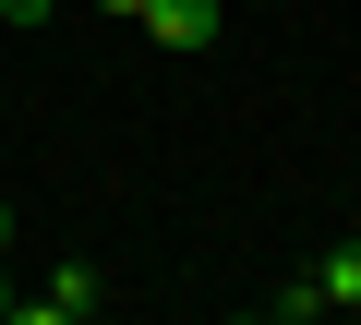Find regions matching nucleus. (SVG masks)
<instances>
[{"instance_id":"39448f33","label":"nucleus","mask_w":361,"mask_h":325,"mask_svg":"<svg viewBox=\"0 0 361 325\" xmlns=\"http://www.w3.org/2000/svg\"><path fill=\"white\" fill-rule=\"evenodd\" d=\"M13 301H25V289H13V277H0V325H13Z\"/></svg>"},{"instance_id":"423d86ee","label":"nucleus","mask_w":361,"mask_h":325,"mask_svg":"<svg viewBox=\"0 0 361 325\" xmlns=\"http://www.w3.org/2000/svg\"><path fill=\"white\" fill-rule=\"evenodd\" d=\"M97 13H121V25H133V13H145V0H97Z\"/></svg>"},{"instance_id":"f257e3e1","label":"nucleus","mask_w":361,"mask_h":325,"mask_svg":"<svg viewBox=\"0 0 361 325\" xmlns=\"http://www.w3.org/2000/svg\"><path fill=\"white\" fill-rule=\"evenodd\" d=\"M265 313H277V325H313V313H361V229H337V241H325V253H313V265H301V277H289Z\"/></svg>"},{"instance_id":"7ed1b4c3","label":"nucleus","mask_w":361,"mask_h":325,"mask_svg":"<svg viewBox=\"0 0 361 325\" xmlns=\"http://www.w3.org/2000/svg\"><path fill=\"white\" fill-rule=\"evenodd\" d=\"M97 301H109V289H97V265H61L49 289H25V301H13V325H85Z\"/></svg>"},{"instance_id":"f03ea898","label":"nucleus","mask_w":361,"mask_h":325,"mask_svg":"<svg viewBox=\"0 0 361 325\" xmlns=\"http://www.w3.org/2000/svg\"><path fill=\"white\" fill-rule=\"evenodd\" d=\"M133 25H145V37H157V49H169V61H205V49H217V25H229V13H217V0H145V13H133Z\"/></svg>"},{"instance_id":"0eeeda50","label":"nucleus","mask_w":361,"mask_h":325,"mask_svg":"<svg viewBox=\"0 0 361 325\" xmlns=\"http://www.w3.org/2000/svg\"><path fill=\"white\" fill-rule=\"evenodd\" d=\"M0 253H13V205H0Z\"/></svg>"},{"instance_id":"20e7f679","label":"nucleus","mask_w":361,"mask_h":325,"mask_svg":"<svg viewBox=\"0 0 361 325\" xmlns=\"http://www.w3.org/2000/svg\"><path fill=\"white\" fill-rule=\"evenodd\" d=\"M61 13V0H0V25H49Z\"/></svg>"}]
</instances>
